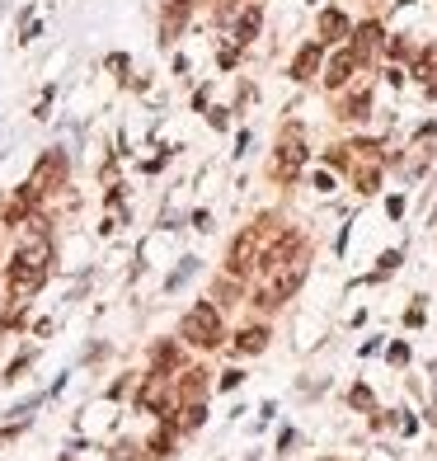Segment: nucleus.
Instances as JSON below:
<instances>
[{
    "label": "nucleus",
    "instance_id": "1",
    "mask_svg": "<svg viewBox=\"0 0 437 461\" xmlns=\"http://www.w3.org/2000/svg\"><path fill=\"white\" fill-rule=\"evenodd\" d=\"M62 179H66V156L62 151H47L43 160H38V170H33V179L19 189V203L24 207H33L43 193H52V189H62Z\"/></svg>",
    "mask_w": 437,
    "mask_h": 461
},
{
    "label": "nucleus",
    "instance_id": "2",
    "mask_svg": "<svg viewBox=\"0 0 437 461\" xmlns=\"http://www.w3.org/2000/svg\"><path fill=\"white\" fill-rule=\"evenodd\" d=\"M179 334H184L188 344H198V349H217L221 339H226V334H221V316H217V311H212L207 302L188 311L184 325H179Z\"/></svg>",
    "mask_w": 437,
    "mask_h": 461
},
{
    "label": "nucleus",
    "instance_id": "3",
    "mask_svg": "<svg viewBox=\"0 0 437 461\" xmlns=\"http://www.w3.org/2000/svg\"><path fill=\"white\" fill-rule=\"evenodd\" d=\"M306 160V146H301V128H287L278 137V179H292Z\"/></svg>",
    "mask_w": 437,
    "mask_h": 461
},
{
    "label": "nucleus",
    "instance_id": "4",
    "mask_svg": "<svg viewBox=\"0 0 437 461\" xmlns=\"http://www.w3.org/2000/svg\"><path fill=\"white\" fill-rule=\"evenodd\" d=\"M137 405L141 410H151V414H165L170 410V372H151V377H146V386H141L137 391Z\"/></svg>",
    "mask_w": 437,
    "mask_h": 461
},
{
    "label": "nucleus",
    "instance_id": "5",
    "mask_svg": "<svg viewBox=\"0 0 437 461\" xmlns=\"http://www.w3.org/2000/svg\"><path fill=\"white\" fill-rule=\"evenodd\" d=\"M358 52L353 48H339L334 57H329V66H325V90H344L348 80H353V71H358Z\"/></svg>",
    "mask_w": 437,
    "mask_h": 461
},
{
    "label": "nucleus",
    "instance_id": "6",
    "mask_svg": "<svg viewBox=\"0 0 437 461\" xmlns=\"http://www.w3.org/2000/svg\"><path fill=\"white\" fill-rule=\"evenodd\" d=\"M381 43H386V29H381L376 19H367L362 29H353V43H348V48L358 52V62L367 66V62H372V57H376V52H381Z\"/></svg>",
    "mask_w": 437,
    "mask_h": 461
},
{
    "label": "nucleus",
    "instance_id": "7",
    "mask_svg": "<svg viewBox=\"0 0 437 461\" xmlns=\"http://www.w3.org/2000/svg\"><path fill=\"white\" fill-rule=\"evenodd\" d=\"M348 33H353V24H348L344 10H325L320 15V43H344Z\"/></svg>",
    "mask_w": 437,
    "mask_h": 461
},
{
    "label": "nucleus",
    "instance_id": "8",
    "mask_svg": "<svg viewBox=\"0 0 437 461\" xmlns=\"http://www.w3.org/2000/svg\"><path fill=\"white\" fill-rule=\"evenodd\" d=\"M320 57H325V43H306V48L292 57V80H311L315 66H320Z\"/></svg>",
    "mask_w": 437,
    "mask_h": 461
},
{
    "label": "nucleus",
    "instance_id": "9",
    "mask_svg": "<svg viewBox=\"0 0 437 461\" xmlns=\"http://www.w3.org/2000/svg\"><path fill=\"white\" fill-rule=\"evenodd\" d=\"M203 396H207V372H203V367L184 372V382H179V400H184V405H198Z\"/></svg>",
    "mask_w": 437,
    "mask_h": 461
},
{
    "label": "nucleus",
    "instance_id": "10",
    "mask_svg": "<svg viewBox=\"0 0 437 461\" xmlns=\"http://www.w3.org/2000/svg\"><path fill=\"white\" fill-rule=\"evenodd\" d=\"M264 344H268L264 325H245V330L235 334V353H264Z\"/></svg>",
    "mask_w": 437,
    "mask_h": 461
},
{
    "label": "nucleus",
    "instance_id": "11",
    "mask_svg": "<svg viewBox=\"0 0 437 461\" xmlns=\"http://www.w3.org/2000/svg\"><path fill=\"white\" fill-rule=\"evenodd\" d=\"M259 19H264V10H259V5H250V10L240 15V24H235V43H240V48H245L254 33H259Z\"/></svg>",
    "mask_w": 437,
    "mask_h": 461
},
{
    "label": "nucleus",
    "instance_id": "12",
    "mask_svg": "<svg viewBox=\"0 0 437 461\" xmlns=\"http://www.w3.org/2000/svg\"><path fill=\"white\" fill-rule=\"evenodd\" d=\"M367 109H372V95L362 90V95H348L344 104H339V118H348V123H358V118H367Z\"/></svg>",
    "mask_w": 437,
    "mask_h": 461
},
{
    "label": "nucleus",
    "instance_id": "13",
    "mask_svg": "<svg viewBox=\"0 0 437 461\" xmlns=\"http://www.w3.org/2000/svg\"><path fill=\"white\" fill-rule=\"evenodd\" d=\"M353 184H358V193H376V184H381V170H376V165H358Z\"/></svg>",
    "mask_w": 437,
    "mask_h": 461
},
{
    "label": "nucleus",
    "instance_id": "14",
    "mask_svg": "<svg viewBox=\"0 0 437 461\" xmlns=\"http://www.w3.org/2000/svg\"><path fill=\"white\" fill-rule=\"evenodd\" d=\"M217 297H221V306H235V297H240V287H235V278H226V283H217Z\"/></svg>",
    "mask_w": 437,
    "mask_h": 461
},
{
    "label": "nucleus",
    "instance_id": "15",
    "mask_svg": "<svg viewBox=\"0 0 437 461\" xmlns=\"http://www.w3.org/2000/svg\"><path fill=\"white\" fill-rule=\"evenodd\" d=\"M198 424H203V400H198V405H188V410H184V429H198Z\"/></svg>",
    "mask_w": 437,
    "mask_h": 461
},
{
    "label": "nucleus",
    "instance_id": "16",
    "mask_svg": "<svg viewBox=\"0 0 437 461\" xmlns=\"http://www.w3.org/2000/svg\"><path fill=\"white\" fill-rule=\"evenodd\" d=\"M348 160H353V156H348V146H334V151H329V165H339V170H344Z\"/></svg>",
    "mask_w": 437,
    "mask_h": 461
},
{
    "label": "nucleus",
    "instance_id": "17",
    "mask_svg": "<svg viewBox=\"0 0 437 461\" xmlns=\"http://www.w3.org/2000/svg\"><path fill=\"white\" fill-rule=\"evenodd\" d=\"M353 405L367 410V405H372V391H367V386H353Z\"/></svg>",
    "mask_w": 437,
    "mask_h": 461
},
{
    "label": "nucleus",
    "instance_id": "18",
    "mask_svg": "<svg viewBox=\"0 0 437 461\" xmlns=\"http://www.w3.org/2000/svg\"><path fill=\"white\" fill-rule=\"evenodd\" d=\"M395 264H400V250H386V255H381V273H391Z\"/></svg>",
    "mask_w": 437,
    "mask_h": 461
},
{
    "label": "nucleus",
    "instance_id": "19",
    "mask_svg": "<svg viewBox=\"0 0 437 461\" xmlns=\"http://www.w3.org/2000/svg\"><path fill=\"white\" fill-rule=\"evenodd\" d=\"M386 212L391 217H405V198H386Z\"/></svg>",
    "mask_w": 437,
    "mask_h": 461
},
{
    "label": "nucleus",
    "instance_id": "20",
    "mask_svg": "<svg viewBox=\"0 0 437 461\" xmlns=\"http://www.w3.org/2000/svg\"><path fill=\"white\" fill-rule=\"evenodd\" d=\"M240 386V372H221V391H235Z\"/></svg>",
    "mask_w": 437,
    "mask_h": 461
},
{
    "label": "nucleus",
    "instance_id": "21",
    "mask_svg": "<svg viewBox=\"0 0 437 461\" xmlns=\"http://www.w3.org/2000/svg\"><path fill=\"white\" fill-rule=\"evenodd\" d=\"M315 189L329 193V189H334V175H325V170H320V175H315Z\"/></svg>",
    "mask_w": 437,
    "mask_h": 461
},
{
    "label": "nucleus",
    "instance_id": "22",
    "mask_svg": "<svg viewBox=\"0 0 437 461\" xmlns=\"http://www.w3.org/2000/svg\"><path fill=\"white\" fill-rule=\"evenodd\" d=\"M170 5H193V0H170Z\"/></svg>",
    "mask_w": 437,
    "mask_h": 461
}]
</instances>
